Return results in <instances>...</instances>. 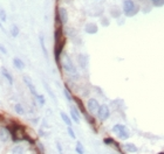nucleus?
Returning a JSON list of instances; mask_svg holds the SVG:
<instances>
[{"instance_id":"1","label":"nucleus","mask_w":164,"mask_h":154,"mask_svg":"<svg viewBox=\"0 0 164 154\" xmlns=\"http://www.w3.org/2000/svg\"><path fill=\"white\" fill-rule=\"evenodd\" d=\"M123 11L127 17H134L138 12V6L133 0H124L123 1Z\"/></svg>"},{"instance_id":"2","label":"nucleus","mask_w":164,"mask_h":154,"mask_svg":"<svg viewBox=\"0 0 164 154\" xmlns=\"http://www.w3.org/2000/svg\"><path fill=\"white\" fill-rule=\"evenodd\" d=\"M113 131L115 132V134L120 138L121 140H127L129 138V131L124 125L117 124V125H115V126L113 127Z\"/></svg>"},{"instance_id":"3","label":"nucleus","mask_w":164,"mask_h":154,"mask_svg":"<svg viewBox=\"0 0 164 154\" xmlns=\"http://www.w3.org/2000/svg\"><path fill=\"white\" fill-rule=\"evenodd\" d=\"M62 66H63V69L67 71V72H69L71 75H76V69L74 64H73V62L71 61V58L68 57V56H63V61H62Z\"/></svg>"},{"instance_id":"4","label":"nucleus","mask_w":164,"mask_h":154,"mask_svg":"<svg viewBox=\"0 0 164 154\" xmlns=\"http://www.w3.org/2000/svg\"><path fill=\"white\" fill-rule=\"evenodd\" d=\"M110 116V111H109V107L107 105H100L98 107V117L100 120H106V119L109 118Z\"/></svg>"},{"instance_id":"5","label":"nucleus","mask_w":164,"mask_h":154,"mask_svg":"<svg viewBox=\"0 0 164 154\" xmlns=\"http://www.w3.org/2000/svg\"><path fill=\"white\" fill-rule=\"evenodd\" d=\"M65 43H66V39L65 37H62L59 42H56L55 43V49H54V55H55V60L59 62V60H60V55H61L62 53V49H63V46H65Z\"/></svg>"},{"instance_id":"6","label":"nucleus","mask_w":164,"mask_h":154,"mask_svg":"<svg viewBox=\"0 0 164 154\" xmlns=\"http://www.w3.org/2000/svg\"><path fill=\"white\" fill-rule=\"evenodd\" d=\"M87 107H88L89 112H90L92 115H94V113H98L100 104H98V102L96 101V99L92 98V99H89L88 103H87Z\"/></svg>"},{"instance_id":"7","label":"nucleus","mask_w":164,"mask_h":154,"mask_svg":"<svg viewBox=\"0 0 164 154\" xmlns=\"http://www.w3.org/2000/svg\"><path fill=\"white\" fill-rule=\"evenodd\" d=\"M56 17H58L59 21L61 23H66L68 21V13H67V11L65 8H59Z\"/></svg>"},{"instance_id":"8","label":"nucleus","mask_w":164,"mask_h":154,"mask_svg":"<svg viewBox=\"0 0 164 154\" xmlns=\"http://www.w3.org/2000/svg\"><path fill=\"white\" fill-rule=\"evenodd\" d=\"M24 82L27 84V87H28V89H29V91H31V93L33 95L34 97L38 96V92H36V89L35 87H34V84H33V82L31 81V78L29 77H27V76H24Z\"/></svg>"},{"instance_id":"9","label":"nucleus","mask_w":164,"mask_h":154,"mask_svg":"<svg viewBox=\"0 0 164 154\" xmlns=\"http://www.w3.org/2000/svg\"><path fill=\"white\" fill-rule=\"evenodd\" d=\"M9 138V131L8 128H0V140L3 142H6L8 141Z\"/></svg>"},{"instance_id":"10","label":"nucleus","mask_w":164,"mask_h":154,"mask_svg":"<svg viewBox=\"0 0 164 154\" xmlns=\"http://www.w3.org/2000/svg\"><path fill=\"white\" fill-rule=\"evenodd\" d=\"M86 32L88 34H95V33H98V26L95 23H87L86 25Z\"/></svg>"},{"instance_id":"11","label":"nucleus","mask_w":164,"mask_h":154,"mask_svg":"<svg viewBox=\"0 0 164 154\" xmlns=\"http://www.w3.org/2000/svg\"><path fill=\"white\" fill-rule=\"evenodd\" d=\"M71 119L75 122L76 124L80 123V117H79V113H77V110L75 107H71Z\"/></svg>"},{"instance_id":"12","label":"nucleus","mask_w":164,"mask_h":154,"mask_svg":"<svg viewBox=\"0 0 164 154\" xmlns=\"http://www.w3.org/2000/svg\"><path fill=\"white\" fill-rule=\"evenodd\" d=\"M13 64H14V67L15 68H18V69H20V70H22L24 68H25V63L20 60L19 57H15L13 60Z\"/></svg>"},{"instance_id":"13","label":"nucleus","mask_w":164,"mask_h":154,"mask_svg":"<svg viewBox=\"0 0 164 154\" xmlns=\"http://www.w3.org/2000/svg\"><path fill=\"white\" fill-rule=\"evenodd\" d=\"M1 72H3L5 78L8 81L9 84H13V78H12V76H11V74H9L8 71L6 70V68H1Z\"/></svg>"},{"instance_id":"14","label":"nucleus","mask_w":164,"mask_h":154,"mask_svg":"<svg viewBox=\"0 0 164 154\" xmlns=\"http://www.w3.org/2000/svg\"><path fill=\"white\" fill-rule=\"evenodd\" d=\"M54 39H55V43H56V42H59V41L62 39V29H61V27H58V28L55 29V33H54Z\"/></svg>"},{"instance_id":"15","label":"nucleus","mask_w":164,"mask_h":154,"mask_svg":"<svg viewBox=\"0 0 164 154\" xmlns=\"http://www.w3.org/2000/svg\"><path fill=\"white\" fill-rule=\"evenodd\" d=\"M123 150L127 151V152H137V147L135 145H133V144H125V145L123 146Z\"/></svg>"},{"instance_id":"16","label":"nucleus","mask_w":164,"mask_h":154,"mask_svg":"<svg viewBox=\"0 0 164 154\" xmlns=\"http://www.w3.org/2000/svg\"><path fill=\"white\" fill-rule=\"evenodd\" d=\"M61 118H62V120L65 122V124H66V125L71 126V118H69V117H68V116L65 113V112H61Z\"/></svg>"},{"instance_id":"17","label":"nucleus","mask_w":164,"mask_h":154,"mask_svg":"<svg viewBox=\"0 0 164 154\" xmlns=\"http://www.w3.org/2000/svg\"><path fill=\"white\" fill-rule=\"evenodd\" d=\"M11 34H12V36H13V37H17V36L19 35V28H18V26H17V25H13V26H12Z\"/></svg>"},{"instance_id":"18","label":"nucleus","mask_w":164,"mask_h":154,"mask_svg":"<svg viewBox=\"0 0 164 154\" xmlns=\"http://www.w3.org/2000/svg\"><path fill=\"white\" fill-rule=\"evenodd\" d=\"M74 101H75L76 103H77V105H79V107H80V111H81V112H82V113H83V115H86V113H87V112H86V110H84L83 105H82V102H81L80 99H79V98H77V97H75V98H74Z\"/></svg>"},{"instance_id":"19","label":"nucleus","mask_w":164,"mask_h":154,"mask_svg":"<svg viewBox=\"0 0 164 154\" xmlns=\"http://www.w3.org/2000/svg\"><path fill=\"white\" fill-rule=\"evenodd\" d=\"M12 152H13V154H24V148L21 146H15Z\"/></svg>"},{"instance_id":"20","label":"nucleus","mask_w":164,"mask_h":154,"mask_svg":"<svg viewBox=\"0 0 164 154\" xmlns=\"http://www.w3.org/2000/svg\"><path fill=\"white\" fill-rule=\"evenodd\" d=\"M40 44H41V48H42V52H44L45 56L47 57V50H46V47H45V41H44V36L40 35Z\"/></svg>"},{"instance_id":"21","label":"nucleus","mask_w":164,"mask_h":154,"mask_svg":"<svg viewBox=\"0 0 164 154\" xmlns=\"http://www.w3.org/2000/svg\"><path fill=\"white\" fill-rule=\"evenodd\" d=\"M76 152L79 154H83V147H82V144H81L80 141L76 142Z\"/></svg>"},{"instance_id":"22","label":"nucleus","mask_w":164,"mask_h":154,"mask_svg":"<svg viewBox=\"0 0 164 154\" xmlns=\"http://www.w3.org/2000/svg\"><path fill=\"white\" fill-rule=\"evenodd\" d=\"M0 20L3 22H5L7 20V15H6V12H5L3 8H0Z\"/></svg>"},{"instance_id":"23","label":"nucleus","mask_w":164,"mask_h":154,"mask_svg":"<svg viewBox=\"0 0 164 154\" xmlns=\"http://www.w3.org/2000/svg\"><path fill=\"white\" fill-rule=\"evenodd\" d=\"M151 2H152V5L156 6V7H161V6L164 5V0H151Z\"/></svg>"},{"instance_id":"24","label":"nucleus","mask_w":164,"mask_h":154,"mask_svg":"<svg viewBox=\"0 0 164 154\" xmlns=\"http://www.w3.org/2000/svg\"><path fill=\"white\" fill-rule=\"evenodd\" d=\"M15 111H17V113H19V115H24V109H22V106L21 104H15Z\"/></svg>"},{"instance_id":"25","label":"nucleus","mask_w":164,"mask_h":154,"mask_svg":"<svg viewBox=\"0 0 164 154\" xmlns=\"http://www.w3.org/2000/svg\"><path fill=\"white\" fill-rule=\"evenodd\" d=\"M65 96H66V98L68 99V101L71 102V101H73V97H71V91L68 90V88H65Z\"/></svg>"},{"instance_id":"26","label":"nucleus","mask_w":164,"mask_h":154,"mask_svg":"<svg viewBox=\"0 0 164 154\" xmlns=\"http://www.w3.org/2000/svg\"><path fill=\"white\" fill-rule=\"evenodd\" d=\"M35 98L38 99V101H39V104H40L41 106L44 105V104H45V97L42 96V95H38Z\"/></svg>"},{"instance_id":"27","label":"nucleus","mask_w":164,"mask_h":154,"mask_svg":"<svg viewBox=\"0 0 164 154\" xmlns=\"http://www.w3.org/2000/svg\"><path fill=\"white\" fill-rule=\"evenodd\" d=\"M120 14H121V12H119V9H117V8H113V9H111V15H113V17H116V18H117Z\"/></svg>"},{"instance_id":"28","label":"nucleus","mask_w":164,"mask_h":154,"mask_svg":"<svg viewBox=\"0 0 164 154\" xmlns=\"http://www.w3.org/2000/svg\"><path fill=\"white\" fill-rule=\"evenodd\" d=\"M68 133H69V136H71L73 139H75V133H74V131L71 130V126H68Z\"/></svg>"},{"instance_id":"29","label":"nucleus","mask_w":164,"mask_h":154,"mask_svg":"<svg viewBox=\"0 0 164 154\" xmlns=\"http://www.w3.org/2000/svg\"><path fill=\"white\" fill-rule=\"evenodd\" d=\"M104 144H107V145H111V144H114V140H113L111 138H106V139H104Z\"/></svg>"},{"instance_id":"30","label":"nucleus","mask_w":164,"mask_h":154,"mask_svg":"<svg viewBox=\"0 0 164 154\" xmlns=\"http://www.w3.org/2000/svg\"><path fill=\"white\" fill-rule=\"evenodd\" d=\"M0 50H1V53L3 54H7V52H6V49H5V47L3 44H0Z\"/></svg>"},{"instance_id":"31","label":"nucleus","mask_w":164,"mask_h":154,"mask_svg":"<svg viewBox=\"0 0 164 154\" xmlns=\"http://www.w3.org/2000/svg\"><path fill=\"white\" fill-rule=\"evenodd\" d=\"M58 148H59V152L62 153V148H61V146H60V144H58Z\"/></svg>"},{"instance_id":"32","label":"nucleus","mask_w":164,"mask_h":154,"mask_svg":"<svg viewBox=\"0 0 164 154\" xmlns=\"http://www.w3.org/2000/svg\"><path fill=\"white\" fill-rule=\"evenodd\" d=\"M0 29H1V31H4V32H5L4 27H3V25H1V23H0Z\"/></svg>"},{"instance_id":"33","label":"nucleus","mask_w":164,"mask_h":154,"mask_svg":"<svg viewBox=\"0 0 164 154\" xmlns=\"http://www.w3.org/2000/svg\"><path fill=\"white\" fill-rule=\"evenodd\" d=\"M158 154H164V152H162V153H158Z\"/></svg>"}]
</instances>
